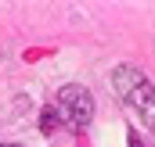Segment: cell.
I'll use <instances>...</instances> for the list:
<instances>
[{"label":"cell","instance_id":"cell-1","mask_svg":"<svg viewBox=\"0 0 155 147\" xmlns=\"http://www.w3.org/2000/svg\"><path fill=\"white\" fill-rule=\"evenodd\" d=\"M112 86H116L119 101L137 111V118L144 122V129H155V86H152V79L137 65H116Z\"/></svg>","mask_w":155,"mask_h":147},{"label":"cell","instance_id":"cell-2","mask_svg":"<svg viewBox=\"0 0 155 147\" xmlns=\"http://www.w3.org/2000/svg\"><path fill=\"white\" fill-rule=\"evenodd\" d=\"M54 111H58V118H61L65 129H83V126H90V118H94V97H90L87 86L69 83V86L58 90Z\"/></svg>","mask_w":155,"mask_h":147},{"label":"cell","instance_id":"cell-3","mask_svg":"<svg viewBox=\"0 0 155 147\" xmlns=\"http://www.w3.org/2000/svg\"><path fill=\"white\" fill-rule=\"evenodd\" d=\"M58 126H61V118H58V111H54V104L40 111V129H43V133H58Z\"/></svg>","mask_w":155,"mask_h":147},{"label":"cell","instance_id":"cell-4","mask_svg":"<svg viewBox=\"0 0 155 147\" xmlns=\"http://www.w3.org/2000/svg\"><path fill=\"white\" fill-rule=\"evenodd\" d=\"M130 147H144V144H141V136H130Z\"/></svg>","mask_w":155,"mask_h":147},{"label":"cell","instance_id":"cell-5","mask_svg":"<svg viewBox=\"0 0 155 147\" xmlns=\"http://www.w3.org/2000/svg\"><path fill=\"white\" fill-rule=\"evenodd\" d=\"M0 147H18V144H0Z\"/></svg>","mask_w":155,"mask_h":147}]
</instances>
